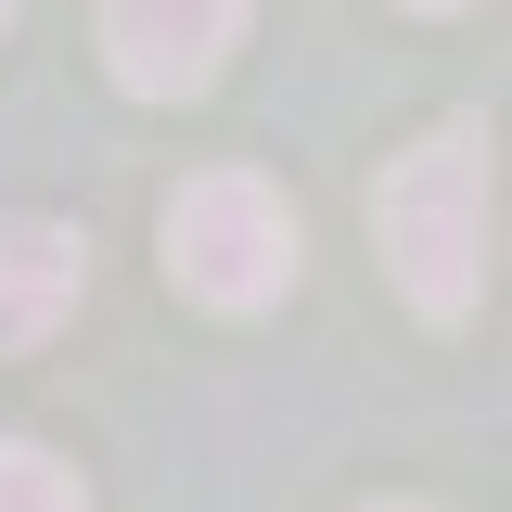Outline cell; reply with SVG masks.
I'll return each instance as SVG.
<instances>
[{
    "instance_id": "6da1fadb",
    "label": "cell",
    "mask_w": 512,
    "mask_h": 512,
    "mask_svg": "<svg viewBox=\"0 0 512 512\" xmlns=\"http://www.w3.org/2000/svg\"><path fill=\"white\" fill-rule=\"evenodd\" d=\"M487 116H448V128H423L397 167H384V192H372V244H384V269H397V295L423 320H461L474 295H487Z\"/></svg>"
},
{
    "instance_id": "7a4b0ae2",
    "label": "cell",
    "mask_w": 512,
    "mask_h": 512,
    "mask_svg": "<svg viewBox=\"0 0 512 512\" xmlns=\"http://www.w3.org/2000/svg\"><path fill=\"white\" fill-rule=\"evenodd\" d=\"M295 205L244 167H205V180L167 192V282L205 295V308H269L282 282H295Z\"/></svg>"
},
{
    "instance_id": "3957f363",
    "label": "cell",
    "mask_w": 512,
    "mask_h": 512,
    "mask_svg": "<svg viewBox=\"0 0 512 512\" xmlns=\"http://www.w3.org/2000/svg\"><path fill=\"white\" fill-rule=\"evenodd\" d=\"M244 39V0H103V64L141 103H192Z\"/></svg>"
},
{
    "instance_id": "277c9868",
    "label": "cell",
    "mask_w": 512,
    "mask_h": 512,
    "mask_svg": "<svg viewBox=\"0 0 512 512\" xmlns=\"http://www.w3.org/2000/svg\"><path fill=\"white\" fill-rule=\"evenodd\" d=\"M77 295H90V244L52 231V218H0V359L52 346L77 320Z\"/></svg>"
},
{
    "instance_id": "5b68a950",
    "label": "cell",
    "mask_w": 512,
    "mask_h": 512,
    "mask_svg": "<svg viewBox=\"0 0 512 512\" xmlns=\"http://www.w3.org/2000/svg\"><path fill=\"white\" fill-rule=\"evenodd\" d=\"M0 512H90L52 448H0Z\"/></svg>"
},
{
    "instance_id": "8992f818",
    "label": "cell",
    "mask_w": 512,
    "mask_h": 512,
    "mask_svg": "<svg viewBox=\"0 0 512 512\" xmlns=\"http://www.w3.org/2000/svg\"><path fill=\"white\" fill-rule=\"evenodd\" d=\"M372 512H436V500H372Z\"/></svg>"
},
{
    "instance_id": "52a82bcc",
    "label": "cell",
    "mask_w": 512,
    "mask_h": 512,
    "mask_svg": "<svg viewBox=\"0 0 512 512\" xmlns=\"http://www.w3.org/2000/svg\"><path fill=\"white\" fill-rule=\"evenodd\" d=\"M410 13H461V0H410Z\"/></svg>"
},
{
    "instance_id": "ba28073f",
    "label": "cell",
    "mask_w": 512,
    "mask_h": 512,
    "mask_svg": "<svg viewBox=\"0 0 512 512\" xmlns=\"http://www.w3.org/2000/svg\"><path fill=\"white\" fill-rule=\"evenodd\" d=\"M0 26H13V0H0Z\"/></svg>"
}]
</instances>
